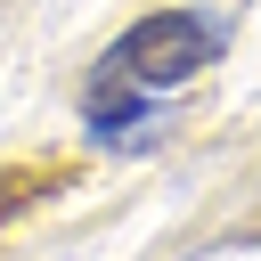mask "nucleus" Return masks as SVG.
<instances>
[{"label":"nucleus","instance_id":"obj_1","mask_svg":"<svg viewBox=\"0 0 261 261\" xmlns=\"http://www.w3.org/2000/svg\"><path fill=\"white\" fill-rule=\"evenodd\" d=\"M220 57V33L196 16V8H155V16H139L114 49H106V82H130V90H179V82H196L204 65Z\"/></svg>","mask_w":261,"mask_h":261},{"label":"nucleus","instance_id":"obj_2","mask_svg":"<svg viewBox=\"0 0 261 261\" xmlns=\"http://www.w3.org/2000/svg\"><path fill=\"white\" fill-rule=\"evenodd\" d=\"M147 122H155V98L98 73V90H90V130H98V139H130V130H147Z\"/></svg>","mask_w":261,"mask_h":261}]
</instances>
